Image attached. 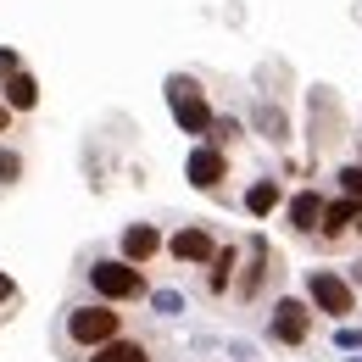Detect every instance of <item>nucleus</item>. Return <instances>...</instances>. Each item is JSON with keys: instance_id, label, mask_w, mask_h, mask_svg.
Segmentation results:
<instances>
[{"instance_id": "f257e3e1", "label": "nucleus", "mask_w": 362, "mask_h": 362, "mask_svg": "<svg viewBox=\"0 0 362 362\" xmlns=\"http://www.w3.org/2000/svg\"><path fill=\"white\" fill-rule=\"evenodd\" d=\"M90 290L100 301H112V307H123V301H145L151 296V284H145V273L134 262H123V257H100L90 268Z\"/></svg>"}, {"instance_id": "f03ea898", "label": "nucleus", "mask_w": 362, "mask_h": 362, "mask_svg": "<svg viewBox=\"0 0 362 362\" xmlns=\"http://www.w3.org/2000/svg\"><path fill=\"white\" fill-rule=\"evenodd\" d=\"M117 334H123V313H117L112 301H84V307L67 313V340L84 346V351L106 346V340H117Z\"/></svg>"}, {"instance_id": "7ed1b4c3", "label": "nucleus", "mask_w": 362, "mask_h": 362, "mask_svg": "<svg viewBox=\"0 0 362 362\" xmlns=\"http://www.w3.org/2000/svg\"><path fill=\"white\" fill-rule=\"evenodd\" d=\"M307 301H313V313L346 323V317L357 313V284H351L346 273H334V268H313L307 273Z\"/></svg>"}, {"instance_id": "20e7f679", "label": "nucleus", "mask_w": 362, "mask_h": 362, "mask_svg": "<svg viewBox=\"0 0 362 362\" xmlns=\"http://www.w3.org/2000/svg\"><path fill=\"white\" fill-rule=\"evenodd\" d=\"M313 301H301V296H279L273 301V313H268V340L273 346H307L313 340Z\"/></svg>"}, {"instance_id": "39448f33", "label": "nucleus", "mask_w": 362, "mask_h": 362, "mask_svg": "<svg viewBox=\"0 0 362 362\" xmlns=\"http://www.w3.org/2000/svg\"><path fill=\"white\" fill-rule=\"evenodd\" d=\"M168 106H173V123L184 134H212V106H206V95H201V84L189 73L168 78Z\"/></svg>"}, {"instance_id": "423d86ee", "label": "nucleus", "mask_w": 362, "mask_h": 362, "mask_svg": "<svg viewBox=\"0 0 362 362\" xmlns=\"http://www.w3.org/2000/svg\"><path fill=\"white\" fill-rule=\"evenodd\" d=\"M273 245L262 240V234H251L245 240V268H240V279H234V301H257L262 290H268V279H273Z\"/></svg>"}, {"instance_id": "0eeeda50", "label": "nucleus", "mask_w": 362, "mask_h": 362, "mask_svg": "<svg viewBox=\"0 0 362 362\" xmlns=\"http://www.w3.org/2000/svg\"><path fill=\"white\" fill-rule=\"evenodd\" d=\"M184 173H189V184H195V189L218 195V189H223V179H228L223 145H195V151H189V162H184Z\"/></svg>"}, {"instance_id": "6e6552de", "label": "nucleus", "mask_w": 362, "mask_h": 362, "mask_svg": "<svg viewBox=\"0 0 362 362\" xmlns=\"http://www.w3.org/2000/svg\"><path fill=\"white\" fill-rule=\"evenodd\" d=\"M212 251H218V240H212V228H206V223H184L179 234L168 240V257L184 262V268H206Z\"/></svg>"}, {"instance_id": "1a4fd4ad", "label": "nucleus", "mask_w": 362, "mask_h": 362, "mask_svg": "<svg viewBox=\"0 0 362 362\" xmlns=\"http://www.w3.org/2000/svg\"><path fill=\"white\" fill-rule=\"evenodd\" d=\"M162 251H168V240H162V228H156V223H129V228H123V240H117V257L134 262V268H151Z\"/></svg>"}, {"instance_id": "9d476101", "label": "nucleus", "mask_w": 362, "mask_h": 362, "mask_svg": "<svg viewBox=\"0 0 362 362\" xmlns=\"http://www.w3.org/2000/svg\"><path fill=\"white\" fill-rule=\"evenodd\" d=\"M357 218H362V201H351V195H340V201H323L317 240H323V245H340L346 234H357Z\"/></svg>"}, {"instance_id": "9b49d317", "label": "nucleus", "mask_w": 362, "mask_h": 362, "mask_svg": "<svg viewBox=\"0 0 362 362\" xmlns=\"http://www.w3.org/2000/svg\"><path fill=\"white\" fill-rule=\"evenodd\" d=\"M284 223H290V234H301V240H317V223H323V195H317V189H296V195H290V206H284Z\"/></svg>"}, {"instance_id": "f8f14e48", "label": "nucleus", "mask_w": 362, "mask_h": 362, "mask_svg": "<svg viewBox=\"0 0 362 362\" xmlns=\"http://www.w3.org/2000/svg\"><path fill=\"white\" fill-rule=\"evenodd\" d=\"M234 273H240V245H218L206 262V290L212 296H234Z\"/></svg>"}, {"instance_id": "ddd939ff", "label": "nucleus", "mask_w": 362, "mask_h": 362, "mask_svg": "<svg viewBox=\"0 0 362 362\" xmlns=\"http://www.w3.org/2000/svg\"><path fill=\"white\" fill-rule=\"evenodd\" d=\"M0 100H6L17 117H28V112L40 106V84H34V73H28V67H17V73L0 84Z\"/></svg>"}, {"instance_id": "4468645a", "label": "nucleus", "mask_w": 362, "mask_h": 362, "mask_svg": "<svg viewBox=\"0 0 362 362\" xmlns=\"http://www.w3.org/2000/svg\"><path fill=\"white\" fill-rule=\"evenodd\" d=\"M84 362H151V351L139 346V340H129V334H117V340H106V346H95Z\"/></svg>"}, {"instance_id": "2eb2a0df", "label": "nucleus", "mask_w": 362, "mask_h": 362, "mask_svg": "<svg viewBox=\"0 0 362 362\" xmlns=\"http://www.w3.org/2000/svg\"><path fill=\"white\" fill-rule=\"evenodd\" d=\"M279 201H284V184L279 179H257L251 189H245V212H251V218H268Z\"/></svg>"}, {"instance_id": "dca6fc26", "label": "nucleus", "mask_w": 362, "mask_h": 362, "mask_svg": "<svg viewBox=\"0 0 362 362\" xmlns=\"http://www.w3.org/2000/svg\"><path fill=\"white\" fill-rule=\"evenodd\" d=\"M257 129H262V139L284 145V139H290V117H284V112H279L273 100H262V106H257Z\"/></svg>"}, {"instance_id": "f3484780", "label": "nucleus", "mask_w": 362, "mask_h": 362, "mask_svg": "<svg viewBox=\"0 0 362 362\" xmlns=\"http://www.w3.org/2000/svg\"><path fill=\"white\" fill-rule=\"evenodd\" d=\"M28 173V162H23V151H11V145H0V189H11V184Z\"/></svg>"}, {"instance_id": "a211bd4d", "label": "nucleus", "mask_w": 362, "mask_h": 362, "mask_svg": "<svg viewBox=\"0 0 362 362\" xmlns=\"http://www.w3.org/2000/svg\"><path fill=\"white\" fill-rule=\"evenodd\" d=\"M340 195H351V201H362V162H351V168H340Z\"/></svg>"}, {"instance_id": "6ab92c4d", "label": "nucleus", "mask_w": 362, "mask_h": 362, "mask_svg": "<svg viewBox=\"0 0 362 362\" xmlns=\"http://www.w3.org/2000/svg\"><path fill=\"white\" fill-rule=\"evenodd\" d=\"M240 139V123L234 117H212V145H234Z\"/></svg>"}, {"instance_id": "aec40b11", "label": "nucleus", "mask_w": 362, "mask_h": 362, "mask_svg": "<svg viewBox=\"0 0 362 362\" xmlns=\"http://www.w3.org/2000/svg\"><path fill=\"white\" fill-rule=\"evenodd\" d=\"M17 67H23V62H17V50H11V45H0V84H6V78H11Z\"/></svg>"}, {"instance_id": "412c9836", "label": "nucleus", "mask_w": 362, "mask_h": 362, "mask_svg": "<svg viewBox=\"0 0 362 362\" xmlns=\"http://www.w3.org/2000/svg\"><path fill=\"white\" fill-rule=\"evenodd\" d=\"M151 301H156V313H179V296H173V290H156Z\"/></svg>"}, {"instance_id": "4be33fe9", "label": "nucleus", "mask_w": 362, "mask_h": 362, "mask_svg": "<svg viewBox=\"0 0 362 362\" xmlns=\"http://www.w3.org/2000/svg\"><path fill=\"white\" fill-rule=\"evenodd\" d=\"M11 296H17V279H11V273H0V307H6Z\"/></svg>"}, {"instance_id": "5701e85b", "label": "nucleus", "mask_w": 362, "mask_h": 362, "mask_svg": "<svg viewBox=\"0 0 362 362\" xmlns=\"http://www.w3.org/2000/svg\"><path fill=\"white\" fill-rule=\"evenodd\" d=\"M11 117H17V112H11L6 100H0V134H11Z\"/></svg>"}, {"instance_id": "b1692460", "label": "nucleus", "mask_w": 362, "mask_h": 362, "mask_svg": "<svg viewBox=\"0 0 362 362\" xmlns=\"http://www.w3.org/2000/svg\"><path fill=\"white\" fill-rule=\"evenodd\" d=\"M340 346H362V329H340Z\"/></svg>"}, {"instance_id": "393cba45", "label": "nucleus", "mask_w": 362, "mask_h": 362, "mask_svg": "<svg viewBox=\"0 0 362 362\" xmlns=\"http://www.w3.org/2000/svg\"><path fill=\"white\" fill-rule=\"evenodd\" d=\"M346 279H351V284H362V262H351V273H346Z\"/></svg>"}, {"instance_id": "a878e982", "label": "nucleus", "mask_w": 362, "mask_h": 362, "mask_svg": "<svg viewBox=\"0 0 362 362\" xmlns=\"http://www.w3.org/2000/svg\"><path fill=\"white\" fill-rule=\"evenodd\" d=\"M357 234H362V218H357Z\"/></svg>"}]
</instances>
